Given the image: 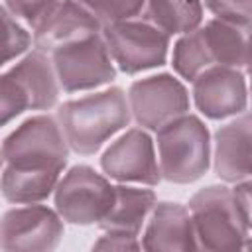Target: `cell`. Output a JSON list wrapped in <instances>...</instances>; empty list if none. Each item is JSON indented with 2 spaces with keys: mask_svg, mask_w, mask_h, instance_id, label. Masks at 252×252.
Returning <instances> with one entry per match:
<instances>
[{
  "mask_svg": "<svg viewBox=\"0 0 252 252\" xmlns=\"http://www.w3.org/2000/svg\"><path fill=\"white\" fill-rule=\"evenodd\" d=\"M69 152L57 116L24 120L2 142V197L16 205L45 201L63 177Z\"/></svg>",
  "mask_w": 252,
  "mask_h": 252,
  "instance_id": "1",
  "label": "cell"
},
{
  "mask_svg": "<svg viewBox=\"0 0 252 252\" xmlns=\"http://www.w3.org/2000/svg\"><path fill=\"white\" fill-rule=\"evenodd\" d=\"M250 61L252 22L217 16L179 35L171 53L173 69L185 81H193L211 67H234L246 71Z\"/></svg>",
  "mask_w": 252,
  "mask_h": 252,
  "instance_id": "2",
  "label": "cell"
},
{
  "mask_svg": "<svg viewBox=\"0 0 252 252\" xmlns=\"http://www.w3.org/2000/svg\"><path fill=\"white\" fill-rule=\"evenodd\" d=\"M130 118L128 94L120 87L65 100L57 108V120L69 148L79 156L96 154L104 142L130 124Z\"/></svg>",
  "mask_w": 252,
  "mask_h": 252,
  "instance_id": "3",
  "label": "cell"
},
{
  "mask_svg": "<svg viewBox=\"0 0 252 252\" xmlns=\"http://www.w3.org/2000/svg\"><path fill=\"white\" fill-rule=\"evenodd\" d=\"M161 179L187 185L201 179L213 163L211 134L195 114H183L156 132Z\"/></svg>",
  "mask_w": 252,
  "mask_h": 252,
  "instance_id": "4",
  "label": "cell"
},
{
  "mask_svg": "<svg viewBox=\"0 0 252 252\" xmlns=\"http://www.w3.org/2000/svg\"><path fill=\"white\" fill-rule=\"evenodd\" d=\"M61 85L49 53L28 51L16 65L8 67L0 79V114L8 124L26 110H49L57 104Z\"/></svg>",
  "mask_w": 252,
  "mask_h": 252,
  "instance_id": "5",
  "label": "cell"
},
{
  "mask_svg": "<svg viewBox=\"0 0 252 252\" xmlns=\"http://www.w3.org/2000/svg\"><path fill=\"white\" fill-rule=\"evenodd\" d=\"M197 246L205 250H238L248 238V226L226 185H207L189 199Z\"/></svg>",
  "mask_w": 252,
  "mask_h": 252,
  "instance_id": "6",
  "label": "cell"
},
{
  "mask_svg": "<svg viewBox=\"0 0 252 252\" xmlns=\"http://www.w3.org/2000/svg\"><path fill=\"white\" fill-rule=\"evenodd\" d=\"M102 37L112 61L126 75L156 69L167 61L171 35L144 18L108 24L102 30Z\"/></svg>",
  "mask_w": 252,
  "mask_h": 252,
  "instance_id": "7",
  "label": "cell"
},
{
  "mask_svg": "<svg viewBox=\"0 0 252 252\" xmlns=\"http://www.w3.org/2000/svg\"><path fill=\"white\" fill-rule=\"evenodd\" d=\"M112 199L114 185L87 163L65 171L53 191V203L61 219L79 226L98 224L106 217Z\"/></svg>",
  "mask_w": 252,
  "mask_h": 252,
  "instance_id": "8",
  "label": "cell"
},
{
  "mask_svg": "<svg viewBox=\"0 0 252 252\" xmlns=\"http://www.w3.org/2000/svg\"><path fill=\"white\" fill-rule=\"evenodd\" d=\"M55 73L65 93L94 91L116 79V63L102 33L65 45L51 53Z\"/></svg>",
  "mask_w": 252,
  "mask_h": 252,
  "instance_id": "9",
  "label": "cell"
},
{
  "mask_svg": "<svg viewBox=\"0 0 252 252\" xmlns=\"http://www.w3.org/2000/svg\"><path fill=\"white\" fill-rule=\"evenodd\" d=\"M132 118L146 130L158 132L189 110V93L185 85L169 75H150L138 79L128 89Z\"/></svg>",
  "mask_w": 252,
  "mask_h": 252,
  "instance_id": "10",
  "label": "cell"
},
{
  "mask_svg": "<svg viewBox=\"0 0 252 252\" xmlns=\"http://www.w3.org/2000/svg\"><path fill=\"white\" fill-rule=\"evenodd\" d=\"M106 177L120 183H140L154 187L161 181L156 142L146 128H130L120 134L100 156Z\"/></svg>",
  "mask_w": 252,
  "mask_h": 252,
  "instance_id": "11",
  "label": "cell"
},
{
  "mask_svg": "<svg viewBox=\"0 0 252 252\" xmlns=\"http://www.w3.org/2000/svg\"><path fill=\"white\" fill-rule=\"evenodd\" d=\"M65 226L57 209L39 203L8 209L2 215L0 248L16 250H55L63 238Z\"/></svg>",
  "mask_w": 252,
  "mask_h": 252,
  "instance_id": "12",
  "label": "cell"
},
{
  "mask_svg": "<svg viewBox=\"0 0 252 252\" xmlns=\"http://www.w3.org/2000/svg\"><path fill=\"white\" fill-rule=\"evenodd\" d=\"M193 100L201 114L211 120L238 116L248 106V83L242 69L211 67L193 81Z\"/></svg>",
  "mask_w": 252,
  "mask_h": 252,
  "instance_id": "13",
  "label": "cell"
},
{
  "mask_svg": "<svg viewBox=\"0 0 252 252\" xmlns=\"http://www.w3.org/2000/svg\"><path fill=\"white\" fill-rule=\"evenodd\" d=\"M102 22L79 0H59L33 28V47L53 53L65 45L102 33Z\"/></svg>",
  "mask_w": 252,
  "mask_h": 252,
  "instance_id": "14",
  "label": "cell"
},
{
  "mask_svg": "<svg viewBox=\"0 0 252 252\" xmlns=\"http://www.w3.org/2000/svg\"><path fill=\"white\" fill-rule=\"evenodd\" d=\"M213 169L224 183L252 177V112H242L215 132Z\"/></svg>",
  "mask_w": 252,
  "mask_h": 252,
  "instance_id": "15",
  "label": "cell"
},
{
  "mask_svg": "<svg viewBox=\"0 0 252 252\" xmlns=\"http://www.w3.org/2000/svg\"><path fill=\"white\" fill-rule=\"evenodd\" d=\"M142 248L144 250L199 248L189 207L171 201L156 203L142 234Z\"/></svg>",
  "mask_w": 252,
  "mask_h": 252,
  "instance_id": "16",
  "label": "cell"
},
{
  "mask_svg": "<svg viewBox=\"0 0 252 252\" xmlns=\"http://www.w3.org/2000/svg\"><path fill=\"white\" fill-rule=\"evenodd\" d=\"M158 199L152 189L136 185H114V199L106 217L98 222L102 232L138 236L148 222Z\"/></svg>",
  "mask_w": 252,
  "mask_h": 252,
  "instance_id": "17",
  "label": "cell"
},
{
  "mask_svg": "<svg viewBox=\"0 0 252 252\" xmlns=\"http://www.w3.org/2000/svg\"><path fill=\"white\" fill-rule=\"evenodd\" d=\"M167 35H183L203 22V0H146L142 16Z\"/></svg>",
  "mask_w": 252,
  "mask_h": 252,
  "instance_id": "18",
  "label": "cell"
},
{
  "mask_svg": "<svg viewBox=\"0 0 252 252\" xmlns=\"http://www.w3.org/2000/svg\"><path fill=\"white\" fill-rule=\"evenodd\" d=\"M85 4L100 22L102 26L140 18L146 6V0H79Z\"/></svg>",
  "mask_w": 252,
  "mask_h": 252,
  "instance_id": "19",
  "label": "cell"
},
{
  "mask_svg": "<svg viewBox=\"0 0 252 252\" xmlns=\"http://www.w3.org/2000/svg\"><path fill=\"white\" fill-rule=\"evenodd\" d=\"M2 24H4V57L2 63L8 65L12 59L26 55L33 43V35L20 24V20L2 6Z\"/></svg>",
  "mask_w": 252,
  "mask_h": 252,
  "instance_id": "20",
  "label": "cell"
},
{
  "mask_svg": "<svg viewBox=\"0 0 252 252\" xmlns=\"http://www.w3.org/2000/svg\"><path fill=\"white\" fill-rule=\"evenodd\" d=\"M59 0H4V8L28 26H35Z\"/></svg>",
  "mask_w": 252,
  "mask_h": 252,
  "instance_id": "21",
  "label": "cell"
},
{
  "mask_svg": "<svg viewBox=\"0 0 252 252\" xmlns=\"http://www.w3.org/2000/svg\"><path fill=\"white\" fill-rule=\"evenodd\" d=\"M94 250H140L142 240L138 236L128 234H116V232H104L98 236L93 244Z\"/></svg>",
  "mask_w": 252,
  "mask_h": 252,
  "instance_id": "22",
  "label": "cell"
},
{
  "mask_svg": "<svg viewBox=\"0 0 252 252\" xmlns=\"http://www.w3.org/2000/svg\"><path fill=\"white\" fill-rule=\"evenodd\" d=\"M232 191H234L236 203L240 207V213L244 217V222H246L248 230H252V177L234 183Z\"/></svg>",
  "mask_w": 252,
  "mask_h": 252,
  "instance_id": "23",
  "label": "cell"
},
{
  "mask_svg": "<svg viewBox=\"0 0 252 252\" xmlns=\"http://www.w3.org/2000/svg\"><path fill=\"white\" fill-rule=\"evenodd\" d=\"M246 73H248V93H250V100H252V61L246 67Z\"/></svg>",
  "mask_w": 252,
  "mask_h": 252,
  "instance_id": "24",
  "label": "cell"
},
{
  "mask_svg": "<svg viewBox=\"0 0 252 252\" xmlns=\"http://www.w3.org/2000/svg\"><path fill=\"white\" fill-rule=\"evenodd\" d=\"M242 248H252V238H246L244 240V246Z\"/></svg>",
  "mask_w": 252,
  "mask_h": 252,
  "instance_id": "25",
  "label": "cell"
}]
</instances>
